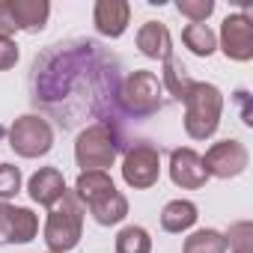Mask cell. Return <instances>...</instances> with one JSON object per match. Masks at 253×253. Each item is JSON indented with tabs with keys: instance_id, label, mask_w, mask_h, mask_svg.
I'll return each mask as SVG.
<instances>
[{
	"instance_id": "obj_1",
	"label": "cell",
	"mask_w": 253,
	"mask_h": 253,
	"mask_svg": "<svg viewBox=\"0 0 253 253\" xmlns=\"http://www.w3.org/2000/svg\"><path fill=\"white\" fill-rule=\"evenodd\" d=\"M125 149H128V143L122 137L119 122H92L86 128H81L75 137V161H78L81 173H86V170L107 173L116 164L119 152H125Z\"/></svg>"
},
{
	"instance_id": "obj_2",
	"label": "cell",
	"mask_w": 253,
	"mask_h": 253,
	"mask_svg": "<svg viewBox=\"0 0 253 253\" xmlns=\"http://www.w3.org/2000/svg\"><path fill=\"white\" fill-rule=\"evenodd\" d=\"M182 104H185V134L191 140L214 137L220 116H223V92L214 84L194 81L188 95L182 98Z\"/></svg>"
},
{
	"instance_id": "obj_3",
	"label": "cell",
	"mask_w": 253,
	"mask_h": 253,
	"mask_svg": "<svg viewBox=\"0 0 253 253\" xmlns=\"http://www.w3.org/2000/svg\"><path fill=\"white\" fill-rule=\"evenodd\" d=\"M45 244L51 253H69L81 244L84 238V206L75 197V191H66L51 209L45 220Z\"/></svg>"
},
{
	"instance_id": "obj_4",
	"label": "cell",
	"mask_w": 253,
	"mask_h": 253,
	"mask_svg": "<svg viewBox=\"0 0 253 253\" xmlns=\"http://www.w3.org/2000/svg\"><path fill=\"white\" fill-rule=\"evenodd\" d=\"M161 81L155 72L149 69H134L128 78H125L116 89V107L125 113V116H134V119H149L155 116L164 101H161Z\"/></svg>"
},
{
	"instance_id": "obj_5",
	"label": "cell",
	"mask_w": 253,
	"mask_h": 253,
	"mask_svg": "<svg viewBox=\"0 0 253 253\" xmlns=\"http://www.w3.org/2000/svg\"><path fill=\"white\" fill-rule=\"evenodd\" d=\"M9 149L21 158H42L54 149V125L39 113H24L9 125Z\"/></svg>"
},
{
	"instance_id": "obj_6",
	"label": "cell",
	"mask_w": 253,
	"mask_h": 253,
	"mask_svg": "<svg viewBox=\"0 0 253 253\" xmlns=\"http://www.w3.org/2000/svg\"><path fill=\"white\" fill-rule=\"evenodd\" d=\"M122 182L134 188V191H146L161 179V152L152 143H131L122 152Z\"/></svg>"
},
{
	"instance_id": "obj_7",
	"label": "cell",
	"mask_w": 253,
	"mask_h": 253,
	"mask_svg": "<svg viewBox=\"0 0 253 253\" xmlns=\"http://www.w3.org/2000/svg\"><path fill=\"white\" fill-rule=\"evenodd\" d=\"M247 164H250V152L235 137L211 143L209 152L203 155V167H206L209 179H235L247 170Z\"/></svg>"
},
{
	"instance_id": "obj_8",
	"label": "cell",
	"mask_w": 253,
	"mask_h": 253,
	"mask_svg": "<svg viewBox=\"0 0 253 253\" xmlns=\"http://www.w3.org/2000/svg\"><path fill=\"white\" fill-rule=\"evenodd\" d=\"M217 48L223 51L226 60L235 63H250L253 60V18L247 12H232L220 24Z\"/></svg>"
},
{
	"instance_id": "obj_9",
	"label": "cell",
	"mask_w": 253,
	"mask_h": 253,
	"mask_svg": "<svg viewBox=\"0 0 253 253\" xmlns=\"http://www.w3.org/2000/svg\"><path fill=\"white\" fill-rule=\"evenodd\" d=\"M39 232V217L33 209L0 203V244H27Z\"/></svg>"
},
{
	"instance_id": "obj_10",
	"label": "cell",
	"mask_w": 253,
	"mask_h": 253,
	"mask_svg": "<svg viewBox=\"0 0 253 253\" xmlns=\"http://www.w3.org/2000/svg\"><path fill=\"white\" fill-rule=\"evenodd\" d=\"M170 182L182 191H197L209 182V173L203 167V155L191 146H179L170 152Z\"/></svg>"
},
{
	"instance_id": "obj_11",
	"label": "cell",
	"mask_w": 253,
	"mask_h": 253,
	"mask_svg": "<svg viewBox=\"0 0 253 253\" xmlns=\"http://www.w3.org/2000/svg\"><path fill=\"white\" fill-rule=\"evenodd\" d=\"M92 24L101 36L119 39L131 24V3L128 0H95L92 6Z\"/></svg>"
},
{
	"instance_id": "obj_12",
	"label": "cell",
	"mask_w": 253,
	"mask_h": 253,
	"mask_svg": "<svg viewBox=\"0 0 253 253\" xmlns=\"http://www.w3.org/2000/svg\"><path fill=\"white\" fill-rule=\"evenodd\" d=\"M66 191H69V188H66V176H63L57 167H39V170L27 179V194H30V200L39 203V206H45V209H51Z\"/></svg>"
},
{
	"instance_id": "obj_13",
	"label": "cell",
	"mask_w": 253,
	"mask_h": 253,
	"mask_svg": "<svg viewBox=\"0 0 253 253\" xmlns=\"http://www.w3.org/2000/svg\"><path fill=\"white\" fill-rule=\"evenodd\" d=\"M137 51L149 60H170L173 57V36L167 30V24L161 21H146L137 30Z\"/></svg>"
},
{
	"instance_id": "obj_14",
	"label": "cell",
	"mask_w": 253,
	"mask_h": 253,
	"mask_svg": "<svg viewBox=\"0 0 253 253\" xmlns=\"http://www.w3.org/2000/svg\"><path fill=\"white\" fill-rule=\"evenodd\" d=\"M6 3H9V12L15 18V30H24V33L45 30V24L51 18L48 0H6Z\"/></svg>"
},
{
	"instance_id": "obj_15",
	"label": "cell",
	"mask_w": 253,
	"mask_h": 253,
	"mask_svg": "<svg viewBox=\"0 0 253 253\" xmlns=\"http://www.w3.org/2000/svg\"><path fill=\"white\" fill-rule=\"evenodd\" d=\"M113 191H116V185H113L110 173H101V170H86V173H81L75 179V197L81 200L84 209L104 200V197H110Z\"/></svg>"
},
{
	"instance_id": "obj_16",
	"label": "cell",
	"mask_w": 253,
	"mask_h": 253,
	"mask_svg": "<svg viewBox=\"0 0 253 253\" xmlns=\"http://www.w3.org/2000/svg\"><path fill=\"white\" fill-rule=\"evenodd\" d=\"M200 220V211L191 200H170L164 209H161V229L164 232H173V235H182L188 229H194V223Z\"/></svg>"
},
{
	"instance_id": "obj_17",
	"label": "cell",
	"mask_w": 253,
	"mask_h": 253,
	"mask_svg": "<svg viewBox=\"0 0 253 253\" xmlns=\"http://www.w3.org/2000/svg\"><path fill=\"white\" fill-rule=\"evenodd\" d=\"M86 209H89V214H92V220L98 226H116V223H122L128 217V200H125L122 191H113L110 197H104V200H98V203H92Z\"/></svg>"
},
{
	"instance_id": "obj_18",
	"label": "cell",
	"mask_w": 253,
	"mask_h": 253,
	"mask_svg": "<svg viewBox=\"0 0 253 253\" xmlns=\"http://www.w3.org/2000/svg\"><path fill=\"white\" fill-rule=\"evenodd\" d=\"M161 86L176 98V101H182L185 95H188V89H191V84H194V78L188 75V69H185V63L182 60H176V57H170V60H164V72H161Z\"/></svg>"
},
{
	"instance_id": "obj_19",
	"label": "cell",
	"mask_w": 253,
	"mask_h": 253,
	"mask_svg": "<svg viewBox=\"0 0 253 253\" xmlns=\"http://www.w3.org/2000/svg\"><path fill=\"white\" fill-rule=\"evenodd\" d=\"M182 42L194 57H211L217 51V33L209 24H188L182 30Z\"/></svg>"
},
{
	"instance_id": "obj_20",
	"label": "cell",
	"mask_w": 253,
	"mask_h": 253,
	"mask_svg": "<svg viewBox=\"0 0 253 253\" xmlns=\"http://www.w3.org/2000/svg\"><path fill=\"white\" fill-rule=\"evenodd\" d=\"M116 253H152V235L137 223L122 226L116 232Z\"/></svg>"
},
{
	"instance_id": "obj_21",
	"label": "cell",
	"mask_w": 253,
	"mask_h": 253,
	"mask_svg": "<svg viewBox=\"0 0 253 253\" xmlns=\"http://www.w3.org/2000/svg\"><path fill=\"white\" fill-rule=\"evenodd\" d=\"M226 238L217 229H197L185 238V253H226Z\"/></svg>"
},
{
	"instance_id": "obj_22",
	"label": "cell",
	"mask_w": 253,
	"mask_h": 253,
	"mask_svg": "<svg viewBox=\"0 0 253 253\" xmlns=\"http://www.w3.org/2000/svg\"><path fill=\"white\" fill-rule=\"evenodd\" d=\"M179 15H185L191 24H206L214 12V0H176Z\"/></svg>"
},
{
	"instance_id": "obj_23",
	"label": "cell",
	"mask_w": 253,
	"mask_h": 253,
	"mask_svg": "<svg viewBox=\"0 0 253 253\" xmlns=\"http://www.w3.org/2000/svg\"><path fill=\"white\" fill-rule=\"evenodd\" d=\"M223 238H226V247H232V253H253V226L247 220L229 226Z\"/></svg>"
},
{
	"instance_id": "obj_24",
	"label": "cell",
	"mask_w": 253,
	"mask_h": 253,
	"mask_svg": "<svg viewBox=\"0 0 253 253\" xmlns=\"http://www.w3.org/2000/svg\"><path fill=\"white\" fill-rule=\"evenodd\" d=\"M21 185H24V179L15 164H0V203H9L21 191Z\"/></svg>"
},
{
	"instance_id": "obj_25",
	"label": "cell",
	"mask_w": 253,
	"mask_h": 253,
	"mask_svg": "<svg viewBox=\"0 0 253 253\" xmlns=\"http://www.w3.org/2000/svg\"><path fill=\"white\" fill-rule=\"evenodd\" d=\"M18 57H21V51H18L15 39L0 36V72H9V69H15Z\"/></svg>"
},
{
	"instance_id": "obj_26",
	"label": "cell",
	"mask_w": 253,
	"mask_h": 253,
	"mask_svg": "<svg viewBox=\"0 0 253 253\" xmlns=\"http://www.w3.org/2000/svg\"><path fill=\"white\" fill-rule=\"evenodd\" d=\"M18 30H15V18H12V12H9V3L6 0H0V36H6V39H12Z\"/></svg>"
},
{
	"instance_id": "obj_27",
	"label": "cell",
	"mask_w": 253,
	"mask_h": 253,
	"mask_svg": "<svg viewBox=\"0 0 253 253\" xmlns=\"http://www.w3.org/2000/svg\"><path fill=\"white\" fill-rule=\"evenodd\" d=\"M235 101L241 104V122L250 128V125H253V113H250V92H247V89H238V92H235Z\"/></svg>"
},
{
	"instance_id": "obj_28",
	"label": "cell",
	"mask_w": 253,
	"mask_h": 253,
	"mask_svg": "<svg viewBox=\"0 0 253 253\" xmlns=\"http://www.w3.org/2000/svg\"><path fill=\"white\" fill-rule=\"evenodd\" d=\"M48 253H51V250H48Z\"/></svg>"
}]
</instances>
